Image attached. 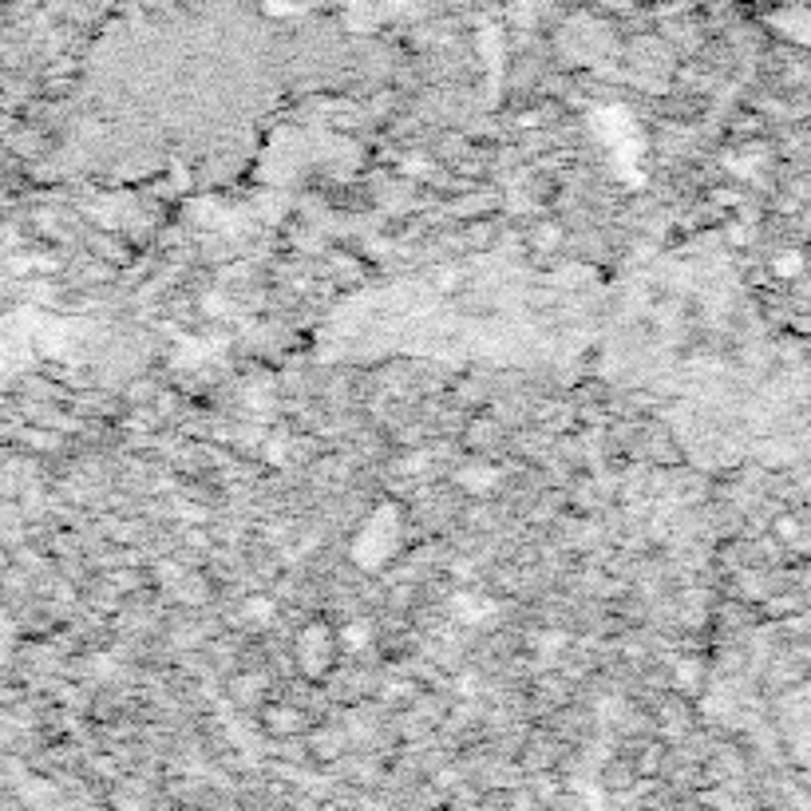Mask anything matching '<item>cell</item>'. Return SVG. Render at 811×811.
I'll list each match as a JSON object with an SVG mask.
<instances>
[{"mask_svg": "<svg viewBox=\"0 0 811 811\" xmlns=\"http://www.w3.org/2000/svg\"><path fill=\"white\" fill-rule=\"evenodd\" d=\"M265 720H270V733H293L297 728V713L293 708H270Z\"/></svg>", "mask_w": 811, "mask_h": 811, "instance_id": "1", "label": "cell"}, {"mask_svg": "<svg viewBox=\"0 0 811 811\" xmlns=\"http://www.w3.org/2000/svg\"><path fill=\"white\" fill-rule=\"evenodd\" d=\"M633 768H638V772H642V776H653V772H657V768H661V748H657V745L645 748L642 760H638V765H633Z\"/></svg>", "mask_w": 811, "mask_h": 811, "instance_id": "2", "label": "cell"}, {"mask_svg": "<svg viewBox=\"0 0 811 811\" xmlns=\"http://www.w3.org/2000/svg\"><path fill=\"white\" fill-rule=\"evenodd\" d=\"M776 530H780V538H796V535H800V523H796V519H780V523H776Z\"/></svg>", "mask_w": 811, "mask_h": 811, "instance_id": "3", "label": "cell"}]
</instances>
